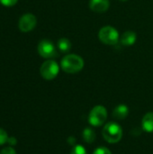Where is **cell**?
Listing matches in <instances>:
<instances>
[{"label": "cell", "instance_id": "obj_1", "mask_svg": "<svg viewBox=\"0 0 153 154\" xmlns=\"http://www.w3.org/2000/svg\"><path fill=\"white\" fill-rule=\"evenodd\" d=\"M61 69L69 74H75L79 72L84 67L83 59L77 54L66 55L60 61Z\"/></svg>", "mask_w": 153, "mask_h": 154}, {"label": "cell", "instance_id": "obj_2", "mask_svg": "<svg viewBox=\"0 0 153 154\" xmlns=\"http://www.w3.org/2000/svg\"><path fill=\"white\" fill-rule=\"evenodd\" d=\"M103 136L105 140L109 143H116L123 137V130L122 127L115 123L111 122L106 124L103 129Z\"/></svg>", "mask_w": 153, "mask_h": 154}, {"label": "cell", "instance_id": "obj_3", "mask_svg": "<svg viewBox=\"0 0 153 154\" xmlns=\"http://www.w3.org/2000/svg\"><path fill=\"white\" fill-rule=\"evenodd\" d=\"M99 40L106 45H115L119 41V33L117 30L112 26H104L98 32Z\"/></svg>", "mask_w": 153, "mask_h": 154}, {"label": "cell", "instance_id": "obj_4", "mask_svg": "<svg viewBox=\"0 0 153 154\" xmlns=\"http://www.w3.org/2000/svg\"><path fill=\"white\" fill-rule=\"evenodd\" d=\"M107 118V111L103 106H95L89 113L88 122L93 126L102 125Z\"/></svg>", "mask_w": 153, "mask_h": 154}, {"label": "cell", "instance_id": "obj_5", "mask_svg": "<svg viewBox=\"0 0 153 154\" xmlns=\"http://www.w3.org/2000/svg\"><path fill=\"white\" fill-rule=\"evenodd\" d=\"M59 71H60L59 65L53 60H46L45 62L42 63V65L41 66V69H40L41 77L47 80L54 79L58 76Z\"/></svg>", "mask_w": 153, "mask_h": 154}, {"label": "cell", "instance_id": "obj_6", "mask_svg": "<svg viewBox=\"0 0 153 154\" xmlns=\"http://www.w3.org/2000/svg\"><path fill=\"white\" fill-rule=\"evenodd\" d=\"M39 54L45 59H51L57 56V51L54 44L49 40H42L38 44Z\"/></svg>", "mask_w": 153, "mask_h": 154}, {"label": "cell", "instance_id": "obj_7", "mask_svg": "<svg viewBox=\"0 0 153 154\" xmlns=\"http://www.w3.org/2000/svg\"><path fill=\"white\" fill-rule=\"evenodd\" d=\"M37 23L36 17L32 14H24L19 20L18 26L20 31L23 32H28L34 29L35 25Z\"/></svg>", "mask_w": 153, "mask_h": 154}, {"label": "cell", "instance_id": "obj_8", "mask_svg": "<svg viewBox=\"0 0 153 154\" xmlns=\"http://www.w3.org/2000/svg\"><path fill=\"white\" fill-rule=\"evenodd\" d=\"M110 6L109 0H89L90 9L97 14L105 13Z\"/></svg>", "mask_w": 153, "mask_h": 154}, {"label": "cell", "instance_id": "obj_9", "mask_svg": "<svg viewBox=\"0 0 153 154\" xmlns=\"http://www.w3.org/2000/svg\"><path fill=\"white\" fill-rule=\"evenodd\" d=\"M137 40V34L133 31L125 32L120 38V42L124 46H132Z\"/></svg>", "mask_w": 153, "mask_h": 154}, {"label": "cell", "instance_id": "obj_10", "mask_svg": "<svg viewBox=\"0 0 153 154\" xmlns=\"http://www.w3.org/2000/svg\"><path fill=\"white\" fill-rule=\"evenodd\" d=\"M128 114H129V108L125 105L121 104L114 109L113 116H114V118H115L117 120H124L126 118Z\"/></svg>", "mask_w": 153, "mask_h": 154}, {"label": "cell", "instance_id": "obj_11", "mask_svg": "<svg viewBox=\"0 0 153 154\" xmlns=\"http://www.w3.org/2000/svg\"><path fill=\"white\" fill-rule=\"evenodd\" d=\"M142 128L147 133H153V112L147 113L142 118Z\"/></svg>", "mask_w": 153, "mask_h": 154}, {"label": "cell", "instance_id": "obj_12", "mask_svg": "<svg viewBox=\"0 0 153 154\" xmlns=\"http://www.w3.org/2000/svg\"><path fill=\"white\" fill-rule=\"evenodd\" d=\"M57 46H58L59 50L61 52H64V53L69 52L71 50V47H72L70 41L69 39H67V38H60L58 41Z\"/></svg>", "mask_w": 153, "mask_h": 154}, {"label": "cell", "instance_id": "obj_13", "mask_svg": "<svg viewBox=\"0 0 153 154\" xmlns=\"http://www.w3.org/2000/svg\"><path fill=\"white\" fill-rule=\"evenodd\" d=\"M83 139L87 143H92L96 139L95 132L91 128H86L83 131Z\"/></svg>", "mask_w": 153, "mask_h": 154}, {"label": "cell", "instance_id": "obj_14", "mask_svg": "<svg viewBox=\"0 0 153 154\" xmlns=\"http://www.w3.org/2000/svg\"><path fill=\"white\" fill-rule=\"evenodd\" d=\"M70 154H87V152L82 145H76L71 150Z\"/></svg>", "mask_w": 153, "mask_h": 154}, {"label": "cell", "instance_id": "obj_15", "mask_svg": "<svg viewBox=\"0 0 153 154\" xmlns=\"http://www.w3.org/2000/svg\"><path fill=\"white\" fill-rule=\"evenodd\" d=\"M7 141H8V136L6 132L0 128V145L5 144V143H7Z\"/></svg>", "mask_w": 153, "mask_h": 154}, {"label": "cell", "instance_id": "obj_16", "mask_svg": "<svg viewBox=\"0 0 153 154\" xmlns=\"http://www.w3.org/2000/svg\"><path fill=\"white\" fill-rule=\"evenodd\" d=\"M93 154H112L106 147H98Z\"/></svg>", "mask_w": 153, "mask_h": 154}, {"label": "cell", "instance_id": "obj_17", "mask_svg": "<svg viewBox=\"0 0 153 154\" xmlns=\"http://www.w3.org/2000/svg\"><path fill=\"white\" fill-rule=\"evenodd\" d=\"M18 0H0V3L5 6H13L17 3Z\"/></svg>", "mask_w": 153, "mask_h": 154}, {"label": "cell", "instance_id": "obj_18", "mask_svg": "<svg viewBox=\"0 0 153 154\" xmlns=\"http://www.w3.org/2000/svg\"><path fill=\"white\" fill-rule=\"evenodd\" d=\"M0 154H16L15 151L11 148V147H6V148H4L1 152Z\"/></svg>", "mask_w": 153, "mask_h": 154}, {"label": "cell", "instance_id": "obj_19", "mask_svg": "<svg viewBox=\"0 0 153 154\" xmlns=\"http://www.w3.org/2000/svg\"><path fill=\"white\" fill-rule=\"evenodd\" d=\"M7 143L13 146V145H15L17 142H16V139H15L14 137H11V138H8V141H7Z\"/></svg>", "mask_w": 153, "mask_h": 154}, {"label": "cell", "instance_id": "obj_20", "mask_svg": "<svg viewBox=\"0 0 153 154\" xmlns=\"http://www.w3.org/2000/svg\"><path fill=\"white\" fill-rule=\"evenodd\" d=\"M120 1H123V2H125V1H128V0H120Z\"/></svg>", "mask_w": 153, "mask_h": 154}]
</instances>
